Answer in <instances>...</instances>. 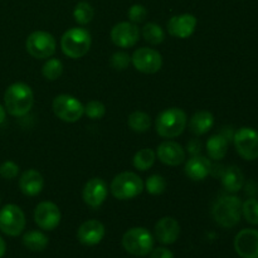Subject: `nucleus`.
Segmentation results:
<instances>
[{
	"mask_svg": "<svg viewBox=\"0 0 258 258\" xmlns=\"http://www.w3.org/2000/svg\"><path fill=\"white\" fill-rule=\"evenodd\" d=\"M4 107L9 115L23 117L32 110L34 105V93L30 86L23 82H15L5 90Z\"/></svg>",
	"mask_w": 258,
	"mask_h": 258,
	"instance_id": "obj_1",
	"label": "nucleus"
},
{
	"mask_svg": "<svg viewBox=\"0 0 258 258\" xmlns=\"http://www.w3.org/2000/svg\"><path fill=\"white\" fill-rule=\"evenodd\" d=\"M188 125L185 111L179 107H170L161 111L155 120V130L164 139H175L184 133Z\"/></svg>",
	"mask_w": 258,
	"mask_h": 258,
	"instance_id": "obj_2",
	"label": "nucleus"
},
{
	"mask_svg": "<svg viewBox=\"0 0 258 258\" xmlns=\"http://www.w3.org/2000/svg\"><path fill=\"white\" fill-rule=\"evenodd\" d=\"M212 216L223 228H233L242 218V201L236 196H224L214 203Z\"/></svg>",
	"mask_w": 258,
	"mask_h": 258,
	"instance_id": "obj_3",
	"label": "nucleus"
},
{
	"mask_svg": "<svg viewBox=\"0 0 258 258\" xmlns=\"http://www.w3.org/2000/svg\"><path fill=\"white\" fill-rule=\"evenodd\" d=\"M92 43L90 32L82 27H75L64 32L60 38V49L63 54L72 59L85 57Z\"/></svg>",
	"mask_w": 258,
	"mask_h": 258,
	"instance_id": "obj_4",
	"label": "nucleus"
},
{
	"mask_svg": "<svg viewBox=\"0 0 258 258\" xmlns=\"http://www.w3.org/2000/svg\"><path fill=\"white\" fill-rule=\"evenodd\" d=\"M110 190L118 201H130L143 193L144 181L134 171H122L112 179Z\"/></svg>",
	"mask_w": 258,
	"mask_h": 258,
	"instance_id": "obj_5",
	"label": "nucleus"
},
{
	"mask_svg": "<svg viewBox=\"0 0 258 258\" xmlns=\"http://www.w3.org/2000/svg\"><path fill=\"white\" fill-rule=\"evenodd\" d=\"M122 247L133 256L145 257L153 251L154 236L144 227H134L122 236Z\"/></svg>",
	"mask_w": 258,
	"mask_h": 258,
	"instance_id": "obj_6",
	"label": "nucleus"
},
{
	"mask_svg": "<svg viewBox=\"0 0 258 258\" xmlns=\"http://www.w3.org/2000/svg\"><path fill=\"white\" fill-rule=\"evenodd\" d=\"M25 49L37 59H48L57 49V40L45 30H35L28 35L25 40Z\"/></svg>",
	"mask_w": 258,
	"mask_h": 258,
	"instance_id": "obj_7",
	"label": "nucleus"
},
{
	"mask_svg": "<svg viewBox=\"0 0 258 258\" xmlns=\"http://www.w3.org/2000/svg\"><path fill=\"white\" fill-rule=\"evenodd\" d=\"M52 108L54 115L63 122L73 123L77 122L85 115V106L78 98L71 95H58L53 100Z\"/></svg>",
	"mask_w": 258,
	"mask_h": 258,
	"instance_id": "obj_8",
	"label": "nucleus"
},
{
	"mask_svg": "<svg viewBox=\"0 0 258 258\" xmlns=\"http://www.w3.org/2000/svg\"><path fill=\"white\" fill-rule=\"evenodd\" d=\"M27 224L24 212L15 204H7L0 209V231L9 237L23 233Z\"/></svg>",
	"mask_w": 258,
	"mask_h": 258,
	"instance_id": "obj_9",
	"label": "nucleus"
},
{
	"mask_svg": "<svg viewBox=\"0 0 258 258\" xmlns=\"http://www.w3.org/2000/svg\"><path fill=\"white\" fill-rule=\"evenodd\" d=\"M234 148L242 159L253 161L258 159V131L244 126L238 128L233 135Z\"/></svg>",
	"mask_w": 258,
	"mask_h": 258,
	"instance_id": "obj_10",
	"label": "nucleus"
},
{
	"mask_svg": "<svg viewBox=\"0 0 258 258\" xmlns=\"http://www.w3.org/2000/svg\"><path fill=\"white\" fill-rule=\"evenodd\" d=\"M131 63L139 72L145 73V75H154L161 70L163 57L154 48L143 47L133 53Z\"/></svg>",
	"mask_w": 258,
	"mask_h": 258,
	"instance_id": "obj_11",
	"label": "nucleus"
},
{
	"mask_svg": "<svg viewBox=\"0 0 258 258\" xmlns=\"http://www.w3.org/2000/svg\"><path fill=\"white\" fill-rule=\"evenodd\" d=\"M62 214L53 202H40L34 209V222L43 231H54L60 223Z\"/></svg>",
	"mask_w": 258,
	"mask_h": 258,
	"instance_id": "obj_12",
	"label": "nucleus"
},
{
	"mask_svg": "<svg viewBox=\"0 0 258 258\" xmlns=\"http://www.w3.org/2000/svg\"><path fill=\"white\" fill-rule=\"evenodd\" d=\"M111 40L118 48H131L136 45L140 38L138 25L131 22H120L111 29Z\"/></svg>",
	"mask_w": 258,
	"mask_h": 258,
	"instance_id": "obj_13",
	"label": "nucleus"
},
{
	"mask_svg": "<svg viewBox=\"0 0 258 258\" xmlns=\"http://www.w3.org/2000/svg\"><path fill=\"white\" fill-rule=\"evenodd\" d=\"M108 196V186L101 178H92L85 184L82 190L83 202L88 207L97 209L105 203Z\"/></svg>",
	"mask_w": 258,
	"mask_h": 258,
	"instance_id": "obj_14",
	"label": "nucleus"
},
{
	"mask_svg": "<svg viewBox=\"0 0 258 258\" xmlns=\"http://www.w3.org/2000/svg\"><path fill=\"white\" fill-rule=\"evenodd\" d=\"M234 249L241 258H258V229L246 228L238 232Z\"/></svg>",
	"mask_w": 258,
	"mask_h": 258,
	"instance_id": "obj_15",
	"label": "nucleus"
},
{
	"mask_svg": "<svg viewBox=\"0 0 258 258\" xmlns=\"http://www.w3.org/2000/svg\"><path fill=\"white\" fill-rule=\"evenodd\" d=\"M197 24H198L197 18L193 14L185 13V14L171 17L166 27H168V32L170 35L179 38V39H186L196 32Z\"/></svg>",
	"mask_w": 258,
	"mask_h": 258,
	"instance_id": "obj_16",
	"label": "nucleus"
},
{
	"mask_svg": "<svg viewBox=\"0 0 258 258\" xmlns=\"http://www.w3.org/2000/svg\"><path fill=\"white\" fill-rule=\"evenodd\" d=\"M154 236L161 244H173L180 236L179 222L173 217H163L159 219L154 228Z\"/></svg>",
	"mask_w": 258,
	"mask_h": 258,
	"instance_id": "obj_17",
	"label": "nucleus"
},
{
	"mask_svg": "<svg viewBox=\"0 0 258 258\" xmlns=\"http://www.w3.org/2000/svg\"><path fill=\"white\" fill-rule=\"evenodd\" d=\"M156 156L168 166H179L185 161V150L176 141L166 140L158 146Z\"/></svg>",
	"mask_w": 258,
	"mask_h": 258,
	"instance_id": "obj_18",
	"label": "nucleus"
},
{
	"mask_svg": "<svg viewBox=\"0 0 258 258\" xmlns=\"http://www.w3.org/2000/svg\"><path fill=\"white\" fill-rule=\"evenodd\" d=\"M106 233L105 226L97 219L83 222L77 231V238L83 246H96L103 239Z\"/></svg>",
	"mask_w": 258,
	"mask_h": 258,
	"instance_id": "obj_19",
	"label": "nucleus"
},
{
	"mask_svg": "<svg viewBox=\"0 0 258 258\" xmlns=\"http://www.w3.org/2000/svg\"><path fill=\"white\" fill-rule=\"evenodd\" d=\"M212 163L206 156L193 155L189 160H186L184 166V173L190 180L202 181L211 174Z\"/></svg>",
	"mask_w": 258,
	"mask_h": 258,
	"instance_id": "obj_20",
	"label": "nucleus"
},
{
	"mask_svg": "<svg viewBox=\"0 0 258 258\" xmlns=\"http://www.w3.org/2000/svg\"><path fill=\"white\" fill-rule=\"evenodd\" d=\"M44 188V178L35 169H28L20 175L19 189L24 196L35 197L42 193Z\"/></svg>",
	"mask_w": 258,
	"mask_h": 258,
	"instance_id": "obj_21",
	"label": "nucleus"
},
{
	"mask_svg": "<svg viewBox=\"0 0 258 258\" xmlns=\"http://www.w3.org/2000/svg\"><path fill=\"white\" fill-rule=\"evenodd\" d=\"M221 181L223 188L228 193H237L244 185V175L238 166H228L221 174Z\"/></svg>",
	"mask_w": 258,
	"mask_h": 258,
	"instance_id": "obj_22",
	"label": "nucleus"
},
{
	"mask_svg": "<svg viewBox=\"0 0 258 258\" xmlns=\"http://www.w3.org/2000/svg\"><path fill=\"white\" fill-rule=\"evenodd\" d=\"M214 125L213 113L207 110L197 111L189 120V128L197 136L206 135L212 130Z\"/></svg>",
	"mask_w": 258,
	"mask_h": 258,
	"instance_id": "obj_23",
	"label": "nucleus"
},
{
	"mask_svg": "<svg viewBox=\"0 0 258 258\" xmlns=\"http://www.w3.org/2000/svg\"><path fill=\"white\" fill-rule=\"evenodd\" d=\"M228 144L229 141L222 134L211 136L206 144V149L209 158L216 161L224 159V156L228 153Z\"/></svg>",
	"mask_w": 258,
	"mask_h": 258,
	"instance_id": "obj_24",
	"label": "nucleus"
},
{
	"mask_svg": "<svg viewBox=\"0 0 258 258\" xmlns=\"http://www.w3.org/2000/svg\"><path fill=\"white\" fill-rule=\"evenodd\" d=\"M23 244L27 249L32 252H42L48 247L49 239L43 232L29 231L23 236Z\"/></svg>",
	"mask_w": 258,
	"mask_h": 258,
	"instance_id": "obj_25",
	"label": "nucleus"
},
{
	"mask_svg": "<svg viewBox=\"0 0 258 258\" xmlns=\"http://www.w3.org/2000/svg\"><path fill=\"white\" fill-rule=\"evenodd\" d=\"M127 125L128 127L133 131H135V133H146L151 126L150 115L144 112V111H134L133 113L128 115Z\"/></svg>",
	"mask_w": 258,
	"mask_h": 258,
	"instance_id": "obj_26",
	"label": "nucleus"
},
{
	"mask_svg": "<svg viewBox=\"0 0 258 258\" xmlns=\"http://www.w3.org/2000/svg\"><path fill=\"white\" fill-rule=\"evenodd\" d=\"M156 159V153L153 149H141L138 153L134 155L133 159V165L134 168L138 169L140 171H146L149 169L153 168L154 163H155Z\"/></svg>",
	"mask_w": 258,
	"mask_h": 258,
	"instance_id": "obj_27",
	"label": "nucleus"
},
{
	"mask_svg": "<svg viewBox=\"0 0 258 258\" xmlns=\"http://www.w3.org/2000/svg\"><path fill=\"white\" fill-rule=\"evenodd\" d=\"M143 37L149 44L158 45L161 44L165 39V32L163 28L156 23H146L143 28Z\"/></svg>",
	"mask_w": 258,
	"mask_h": 258,
	"instance_id": "obj_28",
	"label": "nucleus"
},
{
	"mask_svg": "<svg viewBox=\"0 0 258 258\" xmlns=\"http://www.w3.org/2000/svg\"><path fill=\"white\" fill-rule=\"evenodd\" d=\"M63 73V63L58 58H48L42 67V75L48 81H57Z\"/></svg>",
	"mask_w": 258,
	"mask_h": 258,
	"instance_id": "obj_29",
	"label": "nucleus"
},
{
	"mask_svg": "<svg viewBox=\"0 0 258 258\" xmlns=\"http://www.w3.org/2000/svg\"><path fill=\"white\" fill-rule=\"evenodd\" d=\"M93 15H95V10L92 5L87 2H80L73 10V18L76 23L80 25L88 24L93 19Z\"/></svg>",
	"mask_w": 258,
	"mask_h": 258,
	"instance_id": "obj_30",
	"label": "nucleus"
},
{
	"mask_svg": "<svg viewBox=\"0 0 258 258\" xmlns=\"http://www.w3.org/2000/svg\"><path fill=\"white\" fill-rule=\"evenodd\" d=\"M166 186H168V183L165 178L159 174H153L144 183V189L151 196H160L166 190Z\"/></svg>",
	"mask_w": 258,
	"mask_h": 258,
	"instance_id": "obj_31",
	"label": "nucleus"
},
{
	"mask_svg": "<svg viewBox=\"0 0 258 258\" xmlns=\"http://www.w3.org/2000/svg\"><path fill=\"white\" fill-rule=\"evenodd\" d=\"M242 216L248 223L258 226V199L249 198L242 203Z\"/></svg>",
	"mask_w": 258,
	"mask_h": 258,
	"instance_id": "obj_32",
	"label": "nucleus"
},
{
	"mask_svg": "<svg viewBox=\"0 0 258 258\" xmlns=\"http://www.w3.org/2000/svg\"><path fill=\"white\" fill-rule=\"evenodd\" d=\"M85 115L91 120H101L106 115V106L101 101H90L85 106Z\"/></svg>",
	"mask_w": 258,
	"mask_h": 258,
	"instance_id": "obj_33",
	"label": "nucleus"
},
{
	"mask_svg": "<svg viewBox=\"0 0 258 258\" xmlns=\"http://www.w3.org/2000/svg\"><path fill=\"white\" fill-rule=\"evenodd\" d=\"M131 55L126 52L113 53L110 59V64L116 71H125L130 66Z\"/></svg>",
	"mask_w": 258,
	"mask_h": 258,
	"instance_id": "obj_34",
	"label": "nucleus"
},
{
	"mask_svg": "<svg viewBox=\"0 0 258 258\" xmlns=\"http://www.w3.org/2000/svg\"><path fill=\"white\" fill-rule=\"evenodd\" d=\"M127 17L128 22L134 23V24H140L148 17V9L141 4H134L128 9Z\"/></svg>",
	"mask_w": 258,
	"mask_h": 258,
	"instance_id": "obj_35",
	"label": "nucleus"
},
{
	"mask_svg": "<svg viewBox=\"0 0 258 258\" xmlns=\"http://www.w3.org/2000/svg\"><path fill=\"white\" fill-rule=\"evenodd\" d=\"M19 174V165L17 163L12 160L4 161V163L0 165V175L3 176L7 180H12L15 179Z\"/></svg>",
	"mask_w": 258,
	"mask_h": 258,
	"instance_id": "obj_36",
	"label": "nucleus"
},
{
	"mask_svg": "<svg viewBox=\"0 0 258 258\" xmlns=\"http://www.w3.org/2000/svg\"><path fill=\"white\" fill-rule=\"evenodd\" d=\"M150 258H174V254L166 247H158L150 252Z\"/></svg>",
	"mask_w": 258,
	"mask_h": 258,
	"instance_id": "obj_37",
	"label": "nucleus"
},
{
	"mask_svg": "<svg viewBox=\"0 0 258 258\" xmlns=\"http://www.w3.org/2000/svg\"><path fill=\"white\" fill-rule=\"evenodd\" d=\"M201 141L199 140H191L190 143H188V151L191 154V155H198L201 153Z\"/></svg>",
	"mask_w": 258,
	"mask_h": 258,
	"instance_id": "obj_38",
	"label": "nucleus"
},
{
	"mask_svg": "<svg viewBox=\"0 0 258 258\" xmlns=\"http://www.w3.org/2000/svg\"><path fill=\"white\" fill-rule=\"evenodd\" d=\"M5 252H7V244H5V241L0 236V258L4 257Z\"/></svg>",
	"mask_w": 258,
	"mask_h": 258,
	"instance_id": "obj_39",
	"label": "nucleus"
},
{
	"mask_svg": "<svg viewBox=\"0 0 258 258\" xmlns=\"http://www.w3.org/2000/svg\"><path fill=\"white\" fill-rule=\"evenodd\" d=\"M5 117H7V110H5V107H3V106L0 105V125L4 122Z\"/></svg>",
	"mask_w": 258,
	"mask_h": 258,
	"instance_id": "obj_40",
	"label": "nucleus"
}]
</instances>
